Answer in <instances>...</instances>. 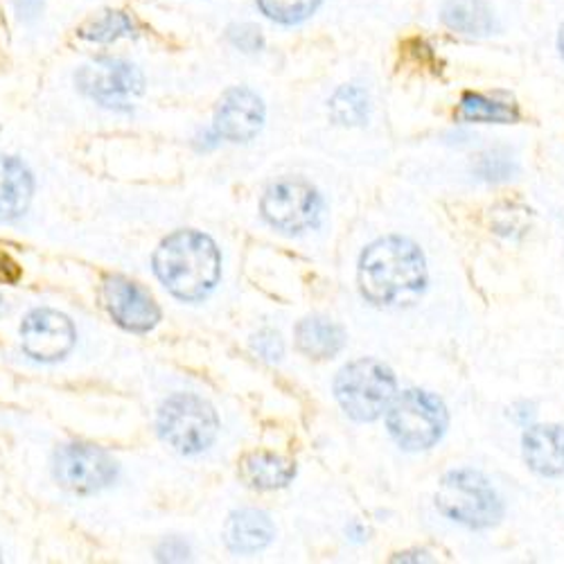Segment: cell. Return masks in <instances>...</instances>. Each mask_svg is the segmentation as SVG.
<instances>
[{
    "mask_svg": "<svg viewBox=\"0 0 564 564\" xmlns=\"http://www.w3.org/2000/svg\"><path fill=\"white\" fill-rule=\"evenodd\" d=\"M357 282L361 296L372 305H413L430 285L425 253L402 235H387L361 253Z\"/></svg>",
    "mask_w": 564,
    "mask_h": 564,
    "instance_id": "cell-1",
    "label": "cell"
},
{
    "mask_svg": "<svg viewBox=\"0 0 564 564\" xmlns=\"http://www.w3.org/2000/svg\"><path fill=\"white\" fill-rule=\"evenodd\" d=\"M154 271L176 299L199 301L215 290L221 258L208 235L178 230L156 249Z\"/></svg>",
    "mask_w": 564,
    "mask_h": 564,
    "instance_id": "cell-2",
    "label": "cell"
},
{
    "mask_svg": "<svg viewBox=\"0 0 564 564\" xmlns=\"http://www.w3.org/2000/svg\"><path fill=\"white\" fill-rule=\"evenodd\" d=\"M436 508L449 522L473 531L497 527L506 506L490 479L473 467H458L441 479L436 490Z\"/></svg>",
    "mask_w": 564,
    "mask_h": 564,
    "instance_id": "cell-3",
    "label": "cell"
},
{
    "mask_svg": "<svg viewBox=\"0 0 564 564\" xmlns=\"http://www.w3.org/2000/svg\"><path fill=\"white\" fill-rule=\"evenodd\" d=\"M449 427L445 402L422 389H409L387 409V430L404 452H427L436 447Z\"/></svg>",
    "mask_w": 564,
    "mask_h": 564,
    "instance_id": "cell-4",
    "label": "cell"
},
{
    "mask_svg": "<svg viewBox=\"0 0 564 564\" xmlns=\"http://www.w3.org/2000/svg\"><path fill=\"white\" fill-rule=\"evenodd\" d=\"M398 380L389 366L378 359H357L344 366L335 380V395L348 417L375 422L395 400Z\"/></svg>",
    "mask_w": 564,
    "mask_h": 564,
    "instance_id": "cell-5",
    "label": "cell"
},
{
    "mask_svg": "<svg viewBox=\"0 0 564 564\" xmlns=\"http://www.w3.org/2000/svg\"><path fill=\"white\" fill-rule=\"evenodd\" d=\"M217 415L213 406L193 395L176 393L167 398L159 411V434L181 454H199L217 436Z\"/></svg>",
    "mask_w": 564,
    "mask_h": 564,
    "instance_id": "cell-6",
    "label": "cell"
},
{
    "mask_svg": "<svg viewBox=\"0 0 564 564\" xmlns=\"http://www.w3.org/2000/svg\"><path fill=\"white\" fill-rule=\"evenodd\" d=\"M75 82L84 96L111 111H131L145 90V77L138 66L116 57L90 59L77 70Z\"/></svg>",
    "mask_w": 564,
    "mask_h": 564,
    "instance_id": "cell-7",
    "label": "cell"
},
{
    "mask_svg": "<svg viewBox=\"0 0 564 564\" xmlns=\"http://www.w3.org/2000/svg\"><path fill=\"white\" fill-rule=\"evenodd\" d=\"M262 215L282 232H305L318 226L323 202L314 187L303 181H280L262 197Z\"/></svg>",
    "mask_w": 564,
    "mask_h": 564,
    "instance_id": "cell-8",
    "label": "cell"
},
{
    "mask_svg": "<svg viewBox=\"0 0 564 564\" xmlns=\"http://www.w3.org/2000/svg\"><path fill=\"white\" fill-rule=\"evenodd\" d=\"M55 477L73 492L90 495L113 484L116 463L93 445H66L55 454Z\"/></svg>",
    "mask_w": 564,
    "mask_h": 564,
    "instance_id": "cell-9",
    "label": "cell"
},
{
    "mask_svg": "<svg viewBox=\"0 0 564 564\" xmlns=\"http://www.w3.org/2000/svg\"><path fill=\"white\" fill-rule=\"evenodd\" d=\"M23 350L36 361H57L75 346V327L55 310H34L21 325Z\"/></svg>",
    "mask_w": 564,
    "mask_h": 564,
    "instance_id": "cell-10",
    "label": "cell"
},
{
    "mask_svg": "<svg viewBox=\"0 0 564 564\" xmlns=\"http://www.w3.org/2000/svg\"><path fill=\"white\" fill-rule=\"evenodd\" d=\"M264 124V102L247 86L224 93L215 111V133L230 143H249Z\"/></svg>",
    "mask_w": 564,
    "mask_h": 564,
    "instance_id": "cell-11",
    "label": "cell"
},
{
    "mask_svg": "<svg viewBox=\"0 0 564 564\" xmlns=\"http://www.w3.org/2000/svg\"><path fill=\"white\" fill-rule=\"evenodd\" d=\"M105 303L113 321L131 333H148L161 318L152 296L120 275L105 280Z\"/></svg>",
    "mask_w": 564,
    "mask_h": 564,
    "instance_id": "cell-12",
    "label": "cell"
},
{
    "mask_svg": "<svg viewBox=\"0 0 564 564\" xmlns=\"http://www.w3.org/2000/svg\"><path fill=\"white\" fill-rule=\"evenodd\" d=\"M522 454L531 473L555 479L564 475V427L535 425L522 436Z\"/></svg>",
    "mask_w": 564,
    "mask_h": 564,
    "instance_id": "cell-13",
    "label": "cell"
},
{
    "mask_svg": "<svg viewBox=\"0 0 564 564\" xmlns=\"http://www.w3.org/2000/svg\"><path fill=\"white\" fill-rule=\"evenodd\" d=\"M224 540L232 553H258L271 544L273 524L262 510L245 508L228 517Z\"/></svg>",
    "mask_w": 564,
    "mask_h": 564,
    "instance_id": "cell-14",
    "label": "cell"
},
{
    "mask_svg": "<svg viewBox=\"0 0 564 564\" xmlns=\"http://www.w3.org/2000/svg\"><path fill=\"white\" fill-rule=\"evenodd\" d=\"M32 199V176L28 167L17 161L0 156V221L21 217Z\"/></svg>",
    "mask_w": 564,
    "mask_h": 564,
    "instance_id": "cell-15",
    "label": "cell"
},
{
    "mask_svg": "<svg viewBox=\"0 0 564 564\" xmlns=\"http://www.w3.org/2000/svg\"><path fill=\"white\" fill-rule=\"evenodd\" d=\"M441 21L452 32L467 36H488L497 28L492 8L486 0H445Z\"/></svg>",
    "mask_w": 564,
    "mask_h": 564,
    "instance_id": "cell-16",
    "label": "cell"
},
{
    "mask_svg": "<svg viewBox=\"0 0 564 564\" xmlns=\"http://www.w3.org/2000/svg\"><path fill=\"white\" fill-rule=\"evenodd\" d=\"M240 475L256 490H275L285 488L296 477V467L285 456L253 452L242 458Z\"/></svg>",
    "mask_w": 564,
    "mask_h": 564,
    "instance_id": "cell-17",
    "label": "cell"
},
{
    "mask_svg": "<svg viewBox=\"0 0 564 564\" xmlns=\"http://www.w3.org/2000/svg\"><path fill=\"white\" fill-rule=\"evenodd\" d=\"M296 346L312 359H333L346 346V335L337 323L323 316H310L296 327Z\"/></svg>",
    "mask_w": 564,
    "mask_h": 564,
    "instance_id": "cell-18",
    "label": "cell"
},
{
    "mask_svg": "<svg viewBox=\"0 0 564 564\" xmlns=\"http://www.w3.org/2000/svg\"><path fill=\"white\" fill-rule=\"evenodd\" d=\"M458 118L477 124H517L522 113L514 102L497 100L477 90H465L458 102Z\"/></svg>",
    "mask_w": 564,
    "mask_h": 564,
    "instance_id": "cell-19",
    "label": "cell"
},
{
    "mask_svg": "<svg viewBox=\"0 0 564 564\" xmlns=\"http://www.w3.org/2000/svg\"><path fill=\"white\" fill-rule=\"evenodd\" d=\"M330 118L341 127H364L370 120V96L357 84H346L330 98Z\"/></svg>",
    "mask_w": 564,
    "mask_h": 564,
    "instance_id": "cell-20",
    "label": "cell"
},
{
    "mask_svg": "<svg viewBox=\"0 0 564 564\" xmlns=\"http://www.w3.org/2000/svg\"><path fill=\"white\" fill-rule=\"evenodd\" d=\"M135 19L120 10H105L102 14L88 19L77 34L86 41L96 43H111L122 36H135Z\"/></svg>",
    "mask_w": 564,
    "mask_h": 564,
    "instance_id": "cell-21",
    "label": "cell"
},
{
    "mask_svg": "<svg viewBox=\"0 0 564 564\" xmlns=\"http://www.w3.org/2000/svg\"><path fill=\"white\" fill-rule=\"evenodd\" d=\"M256 3L267 19L280 25H299L318 10L321 0H256Z\"/></svg>",
    "mask_w": 564,
    "mask_h": 564,
    "instance_id": "cell-22",
    "label": "cell"
},
{
    "mask_svg": "<svg viewBox=\"0 0 564 564\" xmlns=\"http://www.w3.org/2000/svg\"><path fill=\"white\" fill-rule=\"evenodd\" d=\"M473 172L477 178H481L486 183H506V181L514 178V174L520 172V167H517L514 159H510V156L486 154L475 163Z\"/></svg>",
    "mask_w": 564,
    "mask_h": 564,
    "instance_id": "cell-23",
    "label": "cell"
},
{
    "mask_svg": "<svg viewBox=\"0 0 564 564\" xmlns=\"http://www.w3.org/2000/svg\"><path fill=\"white\" fill-rule=\"evenodd\" d=\"M226 39L230 41L232 48H238L247 55L260 53L264 48V36L262 30L251 25V23H240V25H230L226 32Z\"/></svg>",
    "mask_w": 564,
    "mask_h": 564,
    "instance_id": "cell-24",
    "label": "cell"
},
{
    "mask_svg": "<svg viewBox=\"0 0 564 564\" xmlns=\"http://www.w3.org/2000/svg\"><path fill=\"white\" fill-rule=\"evenodd\" d=\"M506 210H501V208H497L495 210V221H492V228H495V232H499V235H506V238H512L514 232H524V228H527V215L531 213V210H527V208H520V206H512V215H508V204L503 206Z\"/></svg>",
    "mask_w": 564,
    "mask_h": 564,
    "instance_id": "cell-25",
    "label": "cell"
},
{
    "mask_svg": "<svg viewBox=\"0 0 564 564\" xmlns=\"http://www.w3.org/2000/svg\"><path fill=\"white\" fill-rule=\"evenodd\" d=\"M253 350L264 361H278L282 357V341L275 333H260L253 337Z\"/></svg>",
    "mask_w": 564,
    "mask_h": 564,
    "instance_id": "cell-26",
    "label": "cell"
},
{
    "mask_svg": "<svg viewBox=\"0 0 564 564\" xmlns=\"http://www.w3.org/2000/svg\"><path fill=\"white\" fill-rule=\"evenodd\" d=\"M187 544L178 538H170L159 546V560H167V562H183L187 560Z\"/></svg>",
    "mask_w": 564,
    "mask_h": 564,
    "instance_id": "cell-27",
    "label": "cell"
},
{
    "mask_svg": "<svg viewBox=\"0 0 564 564\" xmlns=\"http://www.w3.org/2000/svg\"><path fill=\"white\" fill-rule=\"evenodd\" d=\"M21 278V267L6 251H0V282H17Z\"/></svg>",
    "mask_w": 564,
    "mask_h": 564,
    "instance_id": "cell-28",
    "label": "cell"
},
{
    "mask_svg": "<svg viewBox=\"0 0 564 564\" xmlns=\"http://www.w3.org/2000/svg\"><path fill=\"white\" fill-rule=\"evenodd\" d=\"M41 8H43V0H17V12L25 21L36 19L41 14Z\"/></svg>",
    "mask_w": 564,
    "mask_h": 564,
    "instance_id": "cell-29",
    "label": "cell"
},
{
    "mask_svg": "<svg viewBox=\"0 0 564 564\" xmlns=\"http://www.w3.org/2000/svg\"><path fill=\"white\" fill-rule=\"evenodd\" d=\"M434 557H430L427 551H409V553H398L393 557V562H432Z\"/></svg>",
    "mask_w": 564,
    "mask_h": 564,
    "instance_id": "cell-30",
    "label": "cell"
},
{
    "mask_svg": "<svg viewBox=\"0 0 564 564\" xmlns=\"http://www.w3.org/2000/svg\"><path fill=\"white\" fill-rule=\"evenodd\" d=\"M557 51H560V57L564 59V23L560 25V34H557Z\"/></svg>",
    "mask_w": 564,
    "mask_h": 564,
    "instance_id": "cell-31",
    "label": "cell"
},
{
    "mask_svg": "<svg viewBox=\"0 0 564 564\" xmlns=\"http://www.w3.org/2000/svg\"><path fill=\"white\" fill-rule=\"evenodd\" d=\"M0 312H3V299H0Z\"/></svg>",
    "mask_w": 564,
    "mask_h": 564,
    "instance_id": "cell-32",
    "label": "cell"
}]
</instances>
